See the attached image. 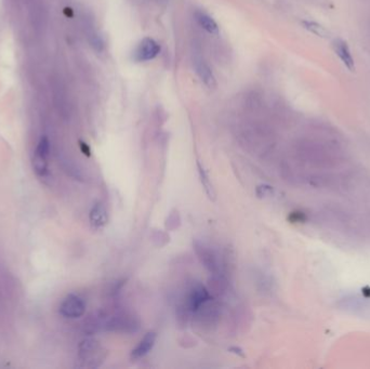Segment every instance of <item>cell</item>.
<instances>
[{
    "label": "cell",
    "instance_id": "cell-12",
    "mask_svg": "<svg viewBox=\"0 0 370 369\" xmlns=\"http://www.w3.org/2000/svg\"><path fill=\"white\" fill-rule=\"evenodd\" d=\"M197 169H198V175H200L201 183L204 186V190H205L207 196H208L210 200L213 201L215 199V191H214V187H213L211 180L209 179L208 173H207L206 169L204 168V166L201 163H197Z\"/></svg>",
    "mask_w": 370,
    "mask_h": 369
},
{
    "label": "cell",
    "instance_id": "cell-7",
    "mask_svg": "<svg viewBox=\"0 0 370 369\" xmlns=\"http://www.w3.org/2000/svg\"><path fill=\"white\" fill-rule=\"evenodd\" d=\"M156 339H157L156 332H154V331L147 332V334L144 336V338L140 341V343L137 346V348L132 350L131 358L140 359L145 355H147L152 351V349L154 348Z\"/></svg>",
    "mask_w": 370,
    "mask_h": 369
},
{
    "label": "cell",
    "instance_id": "cell-5",
    "mask_svg": "<svg viewBox=\"0 0 370 369\" xmlns=\"http://www.w3.org/2000/svg\"><path fill=\"white\" fill-rule=\"evenodd\" d=\"M195 250H196V254L198 255V258L201 259L202 263L204 264V266L208 269L210 273L219 274V271H220L219 259L214 251L210 247L204 245L203 242H200V241L195 242Z\"/></svg>",
    "mask_w": 370,
    "mask_h": 369
},
{
    "label": "cell",
    "instance_id": "cell-4",
    "mask_svg": "<svg viewBox=\"0 0 370 369\" xmlns=\"http://www.w3.org/2000/svg\"><path fill=\"white\" fill-rule=\"evenodd\" d=\"M210 300V294L206 288L201 285L196 284L192 287L186 299V311L191 313H197L203 305Z\"/></svg>",
    "mask_w": 370,
    "mask_h": 369
},
{
    "label": "cell",
    "instance_id": "cell-3",
    "mask_svg": "<svg viewBox=\"0 0 370 369\" xmlns=\"http://www.w3.org/2000/svg\"><path fill=\"white\" fill-rule=\"evenodd\" d=\"M86 312V303L77 294H69L60 305V313L66 318H79Z\"/></svg>",
    "mask_w": 370,
    "mask_h": 369
},
{
    "label": "cell",
    "instance_id": "cell-6",
    "mask_svg": "<svg viewBox=\"0 0 370 369\" xmlns=\"http://www.w3.org/2000/svg\"><path fill=\"white\" fill-rule=\"evenodd\" d=\"M160 52V46L152 38H144L134 52V59L140 62L155 59Z\"/></svg>",
    "mask_w": 370,
    "mask_h": 369
},
{
    "label": "cell",
    "instance_id": "cell-1",
    "mask_svg": "<svg viewBox=\"0 0 370 369\" xmlns=\"http://www.w3.org/2000/svg\"><path fill=\"white\" fill-rule=\"evenodd\" d=\"M78 357L81 366L95 368L104 362L106 351L100 345V342L94 339H86L80 342Z\"/></svg>",
    "mask_w": 370,
    "mask_h": 369
},
{
    "label": "cell",
    "instance_id": "cell-8",
    "mask_svg": "<svg viewBox=\"0 0 370 369\" xmlns=\"http://www.w3.org/2000/svg\"><path fill=\"white\" fill-rule=\"evenodd\" d=\"M89 220L92 228L96 230L104 228L108 222V214L105 206L101 203H96L95 205H93L89 213Z\"/></svg>",
    "mask_w": 370,
    "mask_h": 369
},
{
    "label": "cell",
    "instance_id": "cell-10",
    "mask_svg": "<svg viewBox=\"0 0 370 369\" xmlns=\"http://www.w3.org/2000/svg\"><path fill=\"white\" fill-rule=\"evenodd\" d=\"M333 49L337 53V56L343 62V64L351 70L353 71L355 68L353 57L351 55V51L348 47V44L343 40H336L333 42Z\"/></svg>",
    "mask_w": 370,
    "mask_h": 369
},
{
    "label": "cell",
    "instance_id": "cell-9",
    "mask_svg": "<svg viewBox=\"0 0 370 369\" xmlns=\"http://www.w3.org/2000/svg\"><path fill=\"white\" fill-rule=\"evenodd\" d=\"M194 64H195L196 73L198 76H200L202 82L210 89L215 88L216 80H215V77L212 73L211 68L202 60H196L194 62Z\"/></svg>",
    "mask_w": 370,
    "mask_h": 369
},
{
    "label": "cell",
    "instance_id": "cell-14",
    "mask_svg": "<svg viewBox=\"0 0 370 369\" xmlns=\"http://www.w3.org/2000/svg\"><path fill=\"white\" fill-rule=\"evenodd\" d=\"M179 224H180V217H179L178 211L171 213L168 217V219H167V223H166L167 229L175 230V229H177L179 227Z\"/></svg>",
    "mask_w": 370,
    "mask_h": 369
},
{
    "label": "cell",
    "instance_id": "cell-15",
    "mask_svg": "<svg viewBox=\"0 0 370 369\" xmlns=\"http://www.w3.org/2000/svg\"><path fill=\"white\" fill-rule=\"evenodd\" d=\"M80 149L83 151L84 154H86L87 156L91 155V151H90V147L87 145L85 142H80Z\"/></svg>",
    "mask_w": 370,
    "mask_h": 369
},
{
    "label": "cell",
    "instance_id": "cell-13",
    "mask_svg": "<svg viewBox=\"0 0 370 369\" xmlns=\"http://www.w3.org/2000/svg\"><path fill=\"white\" fill-rule=\"evenodd\" d=\"M303 26H304V28L306 30L310 31L311 33L319 36V37L325 38V37H327V36L329 35L328 31L326 29H325L324 26H322L320 24H318V23L311 22V21H304L303 22Z\"/></svg>",
    "mask_w": 370,
    "mask_h": 369
},
{
    "label": "cell",
    "instance_id": "cell-11",
    "mask_svg": "<svg viewBox=\"0 0 370 369\" xmlns=\"http://www.w3.org/2000/svg\"><path fill=\"white\" fill-rule=\"evenodd\" d=\"M195 17H196L198 24L201 25V28H203L206 32H208L209 34H213V35H216L219 33L218 24H216V22L208 14L198 11L195 13Z\"/></svg>",
    "mask_w": 370,
    "mask_h": 369
},
{
    "label": "cell",
    "instance_id": "cell-2",
    "mask_svg": "<svg viewBox=\"0 0 370 369\" xmlns=\"http://www.w3.org/2000/svg\"><path fill=\"white\" fill-rule=\"evenodd\" d=\"M50 153V143L47 137H42L35 151L33 158V168L35 174L39 177L48 175V157Z\"/></svg>",
    "mask_w": 370,
    "mask_h": 369
}]
</instances>
